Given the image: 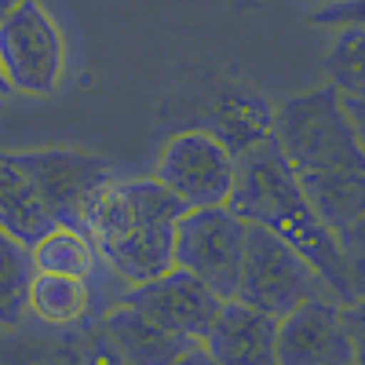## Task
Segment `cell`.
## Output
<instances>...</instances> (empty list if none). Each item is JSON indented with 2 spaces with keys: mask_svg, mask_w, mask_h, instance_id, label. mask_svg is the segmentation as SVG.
<instances>
[{
  "mask_svg": "<svg viewBox=\"0 0 365 365\" xmlns=\"http://www.w3.org/2000/svg\"><path fill=\"white\" fill-rule=\"evenodd\" d=\"M0 96H11V91H8V84H4V77H0Z\"/></svg>",
  "mask_w": 365,
  "mask_h": 365,
  "instance_id": "obj_21",
  "label": "cell"
},
{
  "mask_svg": "<svg viewBox=\"0 0 365 365\" xmlns=\"http://www.w3.org/2000/svg\"><path fill=\"white\" fill-rule=\"evenodd\" d=\"M66 73V44L41 0L22 4L0 22V77L8 91L51 96Z\"/></svg>",
  "mask_w": 365,
  "mask_h": 365,
  "instance_id": "obj_5",
  "label": "cell"
},
{
  "mask_svg": "<svg viewBox=\"0 0 365 365\" xmlns=\"http://www.w3.org/2000/svg\"><path fill=\"white\" fill-rule=\"evenodd\" d=\"M270 139L296 175L361 168V99H347L336 88L292 96L270 113Z\"/></svg>",
  "mask_w": 365,
  "mask_h": 365,
  "instance_id": "obj_3",
  "label": "cell"
},
{
  "mask_svg": "<svg viewBox=\"0 0 365 365\" xmlns=\"http://www.w3.org/2000/svg\"><path fill=\"white\" fill-rule=\"evenodd\" d=\"M4 99H8V96H0V110H4Z\"/></svg>",
  "mask_w": 365,
  "mask_h": 365,
  "instance_id": "obj_22",
  "label": "cell"
},
{
  "mask_svg": "<svg viewBox=\"0 0 365 365\" xmlns=\"http://www.w3.org/2000/svg\"><path fill=\"white\" fill-rule=\"evenodd\" d=\"M274 332H278V318L259 314L237 299H223L201 347L220 365H278Z\"/></svg>",
  "mask_w": 365,
  "mask_h": 365,
  "instance_id": "obj_11",
  "label": "cell"
},
{
  "mask_svg": "<svg viewBox=\"0 0 365 365\" xmlns=\"http://www.w3.org/2000/svg\"><path fill=\"white\" fill-rule=\"evenodd\" d=\"M19 4H22V0H0V22H4V19H8V15H11Z\"/></svg>",
  "mask_w": 365,
  "mask_h": 365,
  "instance_id": "obj_20",
  "label": "cell"
},
{
  "mask_svg": "<svg viewBox=\"0 0 365 365\" xmlns=\"http://www.w3.org/2000/svg\"><path fill=\"white\" fill-rule=\"evenodd\" d=\"M29 245L0 230V329H19L29 314V282H34Z\"/></svg>",
  "mask_w": 365,
  "mask_h": 365,
  "instance_id": "obj_17",
  "label": "cell"
},
{
  "mask_svg": "<svg viewBox=\"0 0 365 365\" xmlns=\"http://www.w3.org/2000/svg\"><path fill=\"white\" fill-rule=\"evenodd\" d=\"M241 249H245V223L227 205L179 212L172 230V263L201 278L220 299L234 296Z\"/></svg>",
  "mask_w": 365,
  "mask_h": 365,
  "instance_id": "obj_6",
  "label": "cell"
},
{
  "mask_svg": "<svg viewBox=\"0 0 365 365\" xmlns=\"http://www.w3.org/2000/svg\"><path fill=\"white\" fill-rule=\"evenodd\" d=\"M154 179L182 208L227 205L234 187V150L212 128L175 132L161 146Z\"/></svg>",
  "mask_w": 365,
  "mask_h": 365,
  "instance_id": "obj_7",
  "label": "cell"
},
{
  "mask_svg": "<svg viewBox=\"0 0 365 365\" xmlns=\"http://www.w3.org/2000/svg\"><path fill=\"white\" fill-rule=\"evenodd\" d=\"M103 336L113 347V354L120 358V365H175L194 344L172 336L161 325H154L150 318H143L128 303H113L110 311L99 314Z\"/></svg>",
  "mask_w": 365,
  "mask_h": 365,
  "instance_id": "obj_12",
  "label": "cell"
},
{
  "mask_svg": "<svg viewBox=\"0 0 365 365\" xmlns=\"http://www.w3.org/2000/svg\"><path fill=\"white\" fill-rule=\"evenodd\" d=\"M230 299L245 303L259 314L282 318L307 299H332V296L311 270V263L289 241H282L267 227L245 223V249H241L237 285Z\"/></svg>",
  "mask_w": 365,
  "mask_h": 365,
  "instance_id": "obj_4",
  "label": "cell"
},
{
  "mask_svg": "<svg viewBox=\"0 0 365 365\" xmlns=\"http://www.w3.org/2000/svg\"><path fill=\"white\" fill-rule=\"evenodd\" d=\"M175 365H220V361L212 358V354H208V351H205L201 344H194V347H190L187 354H182V358H179Z\"/></svg>",
  "mask_w": 365,
  "mask_h": 365,
  "instance_id": "obj_19",
  "label": "cell"
},
{
  "mask_svg": "<svg viewBox=\"0 0 365 365\" xmlns=\"http://www.w3.org/2000/svg\"><path fill=\"white\" fill-rule=\"evenodd\" d=\"M278 365H358V307L307 299L278 318Z\"/></svg>",
  "mask_w": 365,
  "mask_h": 365,
  "instance_id": "obj_8",
  "label": "cell"
},
{
  "mask_svg": "<svg viewBox=\"0 0 365 365\" xmlns=\"http://www.w3.org/2000/svg\"><path fill=\"white\" fill-rule=\"evenodd\" d=\"M361 22H351L344 34H336V44L329 51V73L332 88L347 99H361L365 73H361Z\"/></svg>",
  "mask_w": 365,
  "mask_h": 365,
  "instance_id": "obj_18",
  "label": "cell"
},
{
  "mask_svg": "<svg viewBox=\"0 0 365 365\" xmlns=\"http://www.w3.org/2000/svg\"><path fill=\"white\" fill-rule=\"evenodd\" d=\"M29 256H34V267L44 274H66V278H84V282L96 278L103 263L91 237L73 227H51L44 237L29 245Z\"/></svg>",
  "mask_w": 365,
  "mask_h": 365,
  "instance_id": "obj_16",
  "label": "cell"
},
{
  "mask_svg": "<svg viewBox=\"0 0 365 365\" xmlns=\"http://www.w3.org/2000/svg\"><path fill=\"white\" fill-rule=\"evenodd\" d=\"M55 227L51 212L44 208L41 194L29 182L8 154H0V230L11 234L22 245H34Z\"/></svg>",
  "mask_w": 365,
  "mask_h": 365,
  "instance_id": "obj_14",
  "label": "cell"
},
{
  "mask_svg": "<svg viewBox=\"0 0 365 365\" xmlns=\"http://www.w3.org/2000/svg\"><path fill=\"white\" fill-rule=\"evenodd\" d=\"M227 208L241 223H256L274 230L282 241L311 263V270L329 289L332 303L340 307H361V278L347 267L336 237H332L307 208L299 194L296 172L282 158L278 143L270 135L249 143L234 154V187Z\"/></svg>",
  "mask_w": 365,
  "mask_h": 365,
  "instance_id": "obj_1",
  "label": "cell"
},
{
  "mask_svg": "<svg viewBox=\"0 0 365 365\" xmlns=\"http://www.w3.org/2000/svg\"><path fill=\"white\" fill-rule=\"evenodd\" d=\"M120 303L135 307L143 318L161 325L172 336L201 344L208 325L220 314V296L212 292L201 278H194L182 267H168L161 278H150L143 285H128V292L120 296Z\"/></svg>",
  "mask_w": 365,
  "mask_h": 365,
  "instance_id": "obj_10",
  "label": "cell"
},
{
  "mask_svg": "<svg viewBox=\"0 0 365 365\" xmlns=\"http://www.w3.org/2000/svg\"><path fill=\"white\" fill-rule=\"evenodd\" d=\"M44 336H48L44 344L11 340V347H0V358L8 365H120L96 314L73 329H48Z\"/></svg>",
  "mask_w": 365,
  "mask_h": 365,
  "instance_id": "obj_13",
  "label": "cell"
},
{
  "mask_svg": "<svg viewBox=\"0 0 365 365\" xmlns=\"http://www.w3.org/2000/svg\"><path fill=\"white\" fill-rule=\"evenodd\" d=\"M91 282L66 278V274H44L37 270L29 282V314L44 329H73L91 318Z\"/></svg>",
  "mask_w": 365,
  "mask_h": 365,
  "instance_id": "obj_15",
  "label": "cell"
},
{
  "mask_svg": "<svg viewBox=\"0 0 365 365\" xmlns=\"http://www.w3.org/2000/svg\"><path fill=\"white\" fill-rule=\"evenodd\" d=\"M329 4H340V0H329Z\"/></svg>",
  "mask_w": 365,
  "mask_h": 365,
  "instance_id": "obj_23",
  "label": "cell"
},
{
  "mask_svg": "<svg viewBox=\"0 0 365 365\" xmlns=\"http://www.w3.org/2000/svg\"><path fill=\"white\" fill-rule=\"evenodd\" d=\"M8 158L34 182L55 227L84 230V208L91 194L113 179V168L103 158L81 154V150H29V154H8Z\"/></svg>",
  "mask_w": 365,
  "mask_h": 365,
  "instance_id": "obj_9",
  "label": "cell"
},
{
  "mask_svg": "<svg viewBox=\"0 0 365 365\" xmlns=\"http://www.w3.org/2000/svg\"><path fill=\"white\" fill-rule=\"evenodd\" d=\"M182 205L158 179H110L84 208V234L99 259L128 285L161 278L172 263V230Z\"/></svg>",
  "mask_w": 365,
  "mask_h": 365,
  "instance_id": "obj_2",
  "label": "cell"
}]
</instances>
